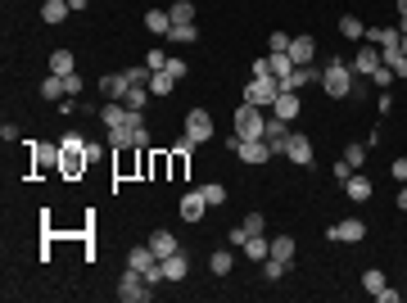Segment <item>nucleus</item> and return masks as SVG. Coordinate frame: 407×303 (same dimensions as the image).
<instances>
[{"label":"nucleus","mask_w":407,"mask_h":303,"mask_svg":"<svg viewBox=\"0 0 407 303\" xmlns=\"http://www.w3.org/2000/svg\"><path fill=\"white\" fill-rule=\"evenodd\" d=\"M145 100H150V87H131L122 104H127V109H145Z\"/></svg>","instance_id":"nucleus-39"},{"label":"nucleus","mask_w":407,"mask_h":303,"mask_svg":"<svg viewBox=\"0 0 407 303\" xmlns=\"http://www.w3.org/2000/svg\"><path fill=\"white\" fill-rule=\"evenodd\" d=\"M280 96V77H254L245 87V104H258V109H272Z\"/></svg>","instance_id":"nucleus-3"},{"label":"nucleus","mask_w":407,"mask_h":303,"mask_svg":"<svg viewBox=\"0 0 407 303\" xmlns=\"http://www.w3.org/2000/svg\"><path fill=\"white\" fill-rule=\"evenodd\" d=\"M150 249L159 254V262H163L168 254H177V249H182V245H177V236H172V231H154V236H150Z\"/></svg>","instance_id":"nucleus-20"},{"label":"nucleus","mask_w":407,"mask_h":303,"mask_svg":"<svg viewBox=\"0 0 407 303\" xmlns=\"http://www.w3.org/2000/svg\"><path fill=\"white\" fill-rule=\"evenodd\" d=\"M145 68H150V73H163V68H168V54H163L159 45H154V50L145 54Z\"/></svg>","instance_id":"nucleus-40"},{"label":"nucleus","mask_w":407,"mask_h":303,"mask_svg":"<svg viewBox=\"0 0 407 303\" xmlns=\"http://www.w3.org/2000/svg\"><path fill=\"white\" fill-rule=\"evenodd\" d=\"M285 136H289V122L272 113V118H267V127H263V141L272 145V154H285Z\"/></svg>","instance_id":"nucleus-10"},{"label":"nucleus","mask_w":407,"mask_h":303,"mask_svg":"<svg viewBox=\"0 0 407 303\" xmlns=\"http://www.w3.org/2000/svg\"><path fill=\"white\" fill-rule=\"evenodd\" d=\"M86 163H91V159H86V150H64V159H59V168H64V177H77V172L86 168Z\"/></svg>","instance_id":"nucleus-24"},{"label":"nucleus","mask_w":407,"mask_h":303,"mask_svg":"<svg viewBox=\"0 0 407 303\" xmlns=\"http://www.w3.org/2000/svg\"><path fill=\"white\" fill-rule=\"evenodd\" d=\"M272 113H276V118H285V122H294V118L303 113L299 91H280V96H276V104H272Z\"/></svg>","instance_id":"nucleus-11"},{"label":"nucleus","mask_w":407,"mask_h":303,"mask_svg":"<svg viewBox=\"0 0 407 303\" xmlns=\"http://www.w3.org/2000/svg\"><path fill=\"white\" fill-rule=\"evenodd\" d=\"M289 41H294L289 32H272V36H267V54H285V50H289Z\"/></svg>","instance_id":"nucleus-38"},{"label":"nucleus","mask_w":407,"mask_h":303,"mask_svg":"<svg viewBox=\"0 0 407 303\" xmlns=\"http://www.w3.org/2000/svg\"><path fill=\"white\" fill-rule=\"evenodd\" d=\"M199 190H204V199H208V208H213V204H226V186L208 181V186H199Z\"/></svg>","instance_id":"nucleus-37"},{"label":"nucleus","mask_w":407,"mask_h":303,"mask_svg":"<svg viewBox=\"0 0 407 303\" xmlns=\"http://www.w3.org/2000/svg\"><path fill=\"white\" fill-rule=\"evenodd\" d=\"M380 64H385V54H380V45H371V41H362V45H358V54H353V73L371 77Z\"/></svg>","instance_id":"nucleus-8"},{"label":"nucleus","mask_w":407,"mask_h":303,"mask_svg":"<svg viewBox=\"0 0 407 303\" xmlns=\"http://www.w3.org/2000/svg\"><path fill=\"white\" fill-rule=\"evenodd\" d=\"M68 14H73V10H68V0H45V5H41V19L50 23V27H54V23H64Z\"/></svg>","instance_id":"nucleus-25"},{"label":"nucleus","mask_w":407,"mask_h":303,"mask_svg":"<svg viewBox=\"0 0 407 303\" xmlns=\"http://www.w3.org/2000/svg\"><path fill=\"white\" fill-rule=\"evenodd\" d=\"M398 19H403V23H407V0H398Z\"/></svg>","instance_id":"nucleus-53"},{"label":"nucleus","mask_w":407,"mask_h":303,"mask_svg":"<svg viewBox=\"0 0 407 303\" xmlns=\"http://www.w3.org/2000/svg\"><path fill=\"white\" fill-rule=\"evenodd\" d=\"M389 172H394L398 181H407V159H394V168H389Z\"/></svg>","instance_id":"nucleus-50"},{"label":"nucleus","mask_w":407,"mask_h":303,"mask_svg":"<svg viewBox=\"0 0 407 303\" xmlns=\"http://www.w3.org/2000/svg\"><path fill=\"white\" fill-rule=\"evenodd\" d=\"M267 254H272V240H267V236H249V240H245V258L263 262Z\"/></svg>","instance_id":"nucleus-26"},{"label":"nucleus","mask_w":407,"mask_h":303,"mask_svg":"<svg viewBox=\"0 0 407 303\" xmlns=\"http://www.w3.org/2000/svg\"><path fill=\"white\" fill-rule=\"evenodd\" d=\"M385 54V64L394 68V77H407V54H403V45H398V50H380Z\"/></svg>","instance_id":"nucleus-32"},{"label":"nucleus","mask_w":407,"mask_h":303,"mask_svg":"<svg viewBox=\"0 0 407 303\" xmlns=\"http://www.w3.org/2000/svg\"><path fill=\"white\" fill-rule=\"evenodd\" d=\"M168 14H172V23H195V5H190V0H177Z\"/></svg>","instance_id":"nucleus-36"},{"label":"nucleus","mask_w":407,"mask_h":303,"mask_svg":"<svg viewBox=\"0 0 407 303\" xmlns=\"http://www.w3.org/2000/svg\"><path fill=\"white\" fill-rule=\"evenodd\" d=\"M59 145H64V150H86V136H77V131H68V136H64Z\"/></svg>","instance_id":"nucleus-47"},{"label":"nucleus","mask_w":407,"mask_h":303,"mask_svg":"<svg viewBox=\"0 0 407 303\" xmlns=\"http://www.w3.org/2000/svg\"><path fill=\"white\" fill-rule=\"evenodd\" d=\"M77 68V59H73V50H54L50 54V73H59V77H68Z\"/></svg>","instance_id":"nucleus-29"},{"label":"nucleus","mask_w":407,"mask_h":303,"mask_svg":"<svg viewBox=\"0 0 407 303\" xmlns=\"http://www.w3.org/2000/svg\"><path fill=\"white\" fill-rule=\"evenodd\" d=\"M100 122H104V127H127V104H122V100H109V104L100 109Z\"/></svg>","instance_id":"nucleus-19"},{"label":"nucleus","mask_w":407,"mask_h":303,"mask_svg":"<svg viewBox=\"0 0 407 303\" xmlns=\"http://www.w3.org/2000/svg\"><path fill=\"white\" fill-rule=\"evenodd\" d=\"M272 258L294 262V240H289V236H276V240H272Z\"/></svg>","instance_id":"nucleus-30"},{"label":"nucleus","mask_w":407,"mask_h":303,"mask_svg":"<svg viewBox=\"0 0 407 303\" xmlns=\"http://www.w3.org/2000/svg\"><path fill=\"white\" fill-rule=\"evenodd\" d=\"M371 45H380V50H398V45H403V32H398V27H371Z\"/></svg>","instance_id":"nucleus-18"},{"label":"nucleus","mask_w":407,"mask_h":303,"mask_svg":"<svg viewBox=\"0 0 407 303\" xmlns=\"http://www.w3.org/2000/svg\"><path fill=\"white\" fill-rule=\"evenodd\" d=\"M100 91H104V100H127L131 82H127V73H104L100 77Z\"/></svg>","instance_id":"nucleus-13"},{"label":"nucleus","mask_w":407,"mask_h":303,"mask_svg":"<svg viewBox=\"0 0 407 303\" xmlns=\"http://www.w3.org/2000/svg\"><path fill=\"white\" fill-rule=\"evenodd\" d=\"M168 41L172 45H190V41H199V27H195V23H172Z\"/></svg>","instance_id":"nucleus-22"},{"label":"nucleus","mask_w":407,"mask_h":303,"mask_svg":"<svg viewBox=\"0 0 407 303\" xmlns=\"http://www.w3.org/2000/svg\"><path fill=\"white\" fill-rule=\"evenodd\" d=\"M358 172V168H353V163H349V159H340V163H335V181H349V177H353Z\"/></svg>","instance_id":"nucleus-45"},{"label":"nucleus","mask_w":407,"mask_h":303,"mask_svg":"<svg viewBox=\"0 0 407 303\" xmlns=\"http://www.w3.org/2000/svg\"><path fill=\"white\" fill-rule=\"evenodd\" d=\"M172 87H177V77H168V73L150 77V96H172Z\"/></svg>","instance_id":"nucleus-34"},{"label":"nucleus","mask_w":407,"mask_h":303,"mask_svg":"<svg viewBox=\"0 0 407 303\" xmlns=\"http://www.w3.org/2000/svg\"><path fill=\"white\" fill-rule=\"evenodd\" d=\"M362 290L380 294V290H385V271H380V267H366V271H362Z\"/></svg>","instance_id":"nucleus-33"},{"label":"nucleus","mask_w":407,"mask_h":303,"mask_svg":"<svg viewBox=\"0 0 407 303\" xmlns=\"http://www.w3.org/2000/svg\"><path fill=\"white\" fill-rule=\"evenodd\" d=\"M163 276H168V281H186V276H190V262H186V254H182V249L163 258Z\"/></svg>","instance_id":"nucleus-16"},{"label":"nucleus","mask_w":407,"mask_h":303,"mask_svg":"<svg viewBox=\"0 0 407 303\" xmlns=\"http://www.w3.org/2000/svg\"><path fill=\"white\" fill-rule=\"evenodd\" d=\"M150 68H127V82H131V87H150Z\"/></svg>","instance_id":"nucleus-44"},{"label":"nucleus","mask_w":407,"mask_h":303,"mask_svg":"<svg viewBox=\"0 0 407 303\" xmlns=\"http://www.w3.org/2000/svg\"><path fill=\"white\" fill-rule=\"evenodd\" d=\"M240 227H245L249 236H263V227H267V217H263V213H249L245 222H240Z\"/></svg>","instance_id":"nucleus-42"},{"label":"nucleus","mask_w":407,"mask_h":303,"mask_svg":"<svg viewBox=\"0 0 407 303\" xmlns=\"http://www.w3.org/2000/svg\"><path fill=\"white\" fill-rule=\"evenodd\" d=\"M403 54H407V32H403Z\"/></svg>","instance_id":"nucleus-54"},{"label":"nucleus","mask_w":407,"mask_h":303,"mask_svg":"<svg viewBox=\"0 0 407 303\" xmlns=\"http://www.w3.org/2000/svg\"><path fill=\"white\" fill-rule=\"evenodd\" d=\"M208 267H213V276H226V271L236 267V254H226V249H217L213 258H208Z\"/></svg>","instance_id":"nucleus-31"},{"label":"nucleus","mask_w":407,"mask_h":303,"mask_svg":"<svg viewBox=\"0 0 407 303\" xmlns=\"http://www.w3.org/2000/svg\"><path fill=\"white\" fill-rule=\"evenodd\" d=\"M398 208H403V213H407V186H403V190H398Z\"/></svg>","instance_id":"nucleus-52"},{"label":"nucleus","mask_w":407,"mask_h":303,"mask_svg":"<svg viewBox=\"0 0 407 303\" xmlns=\"http://www.w3.org/2000/svg\"><path fill=\"white\" fill-rule=\"evenodd\" d=\"M371 82H375L380 91H389V82H394V68H389V64H380V68L371 73Z\"/></svg>","instance_id":"nucleus-43"},{"label":"nucleus","mask_w":407,"mask_h":303,"mask_svg":"<svg viewBox=\"0 0 407 303\" xmlns=\"http://www.w3.org/2000/svg\"><path fill=\"white\" fill-rule=\"evenodd\" d=\"M366 150H371V145H344V159L353 163V168H362V163H366Z\"/></svg>","instance_id":"nucleus-41"},{"label":"nucleus","mask_w":407,"mask_h":303,"mask_svg":"<svg viewBox=\"0 0 407 303\" xmlns=\"http://www.w3.org/2000/svg\"><path fill=\"white\" fill-rule=\"evenodd\" d=\"M231 145H236L240 163H249V168H263V163L272 159V145L267 141H240V136H231Z\"/></svg>","instance_id":"nucleus-6"},{"label":"nucleus","mask_w":407,"mask_h":303,"mask_svg":"<svg viewBox=\"0 0 407 303\" xmlns=\"http://www.w3.org/2000/svg\"><path fill=\"white\" fill-rule=\"evenodd\" d=\"M403 32H407V23H403Z\"/></svg>","instance_id":"nucleus-55"},{"label":"nucleus","mask_w":407,"mask_h":303,"mask_svg":"<svg viewBox=\"0 0 407 303\" xmlns=\"http://www.w3.org/2000/svg\"><path fill=\"white\" fill-rule=\"evenodd\" d=\"M86 5H91V0H68V10H73V14H82Z\"/></svg>","instance_id":"nucleus-51"},{"label":"nucleus","mask_w":407,"mask_h":303,"mask_svg":"<svg viewBox=\"0 0 407 303\" xmlns=\"http://www.w3.org/2000/svg\"><path fill=\"white\" fill-rule=\"evenodd\" d=\"M285 271H289V262L272 258V254H267V258H263V276H267V281H280V276H285Z\"/></svg>","instance_id":"nucleus-35"},{"label":"nucleus","mask_w":407,"mask_h":303,"mask_svg":"<svg viewBox=\"0 0 407 303\" xmlns=\"http://www.w3.org/2000/svg\"><path fill=\"white\" fill-rule=\"evenodd\" d=\"M285 159L299 163V168H308V163H312V141L303 136V131H289V136H285Z\"/></svg>","instance_id":"nucleus-9"},{"label":"nucleus","mask_w":407,"mask_h":303,"mask_svg":"<svg viewBox=\"0 0 407 303\" xmlns=\"http://www.w3.org/2000/svg\"><path fill=\"white\" fill-rule=\"evenodd\" d=\"M344 195L353 199V204H366V199H371V177H349V181H344Z\"/></svg>","instance_id":"nucleus-17"},{"label":"nucleus","mask_w":407,"mask_h":303,"mask_svg":"<svg viewBox=\"0 0 407 303\" xmlns=\"http://www.w3.org/2000/svg\"><path fill=\"white\" fill-rule=\"evenodd\" d=\"M213 113H208V109H190V113H186V136H190L195 145H204V141H213Z\"/></svg>","instance_id":"nucleus-5"},{"label":"nucleus","mask_w":407,"mask_h":303,"mask_svg":"<svg viewBox=\"0 0 407 303\" xmlns=\"http://www.w3.org/2000/svg\"><path fill=\"white\" fill-rule=\"evenodd\" d=\"M204 213H208V199H204V190H186V195H182V217H186V222H199Z\"/></svg>","instance_id":"nucleus-14"},{"label":"nucleus","mask_w":407,"mask_h":303,"mask_svg":"<svg viewBox=\"0 0 407 303\" xmlns=\"http://www.w3.org/2000/svg\"><path fill=\"white\" fill-rule=\"evenodd\" d=\"M285 54L294 59V64H312V59H317V41H312V36H294Z\"/></svg>","instance_id":"nucleus-15"},{"label":"nucleus","mask_w":407,"mask_h":303,"mask_svg":"<svg viewBox=\"0 0 407 303\" xmlns=\"http://www.w3.org/2000/svg\"><path fill=\"white\" fill-rule=\"evenodd\" d=\"M145 27H150L154 36H168L172 32V14L168 10H150V14H145Z\"/></svg>","instance_id":"nucleus-21"},{"label":"nucleus","mask_w":407,"mask_h":303,"mask_svg":"<svg viewBox=\"0 0 407 303\" xmlns=\"http://www.w3.org/2000/svg\"><path fill=\"white\" fill-rule=\"evenodd\" d=\"M362 236H366V227L358 217H344V222H335V227L326 231V240H335V245H358Z\"/></svg>","instance_id":"nucleus-7"},{"label":"nucleus","mask_w":407,"mask_h":303,"mask_svg":"<svg viewBox=\"0 0 407 303\" xmlns=\"http://www.w3.org/2000/svg\"><path fill=\"white\" fill-rule=\"evenodd\" d=\"M340 36H349V41H366V27H362V19H353V14H344V19H340Z\"/></svg>","instance_id":"nucleus-28"},{"label":"nucleus","mask_w":407,"mask_h":303,"mask_svg":"<svg viewBox=\"0 0 407 303\" xmlns=\"http://www.w3.org/2000/svg\"><path fill=\"white\" fill-rule=\"evenodd\" d=\"M322 91H326V96H335V100L353 96V68L340 64V59H331V64L322 68Z\"/></svg>","instance_id":"nucleus-1"},{"label":"nucleus","mask_w":407,"mask_h":303,"mask_svg":"<svg viewBox=\"0 0 407 303\" xmlns=\"http://www.w3.org/2000/svg\"><path fill=\"white\" fill-rule=\"evenodd\" d=\"M263 127H267V113L258 104H240L236 109V136L240 141H263Z\"/></svg>","instance_id":"nucleus-2"},{"label":"nucleus","mask_w":407,"mask_h":303,"mask_svg":"<svg viewBox=\"0 0 407 303\" xmlns=\"http://www.w3.org/2000/svg\"><path fill=\"white\" fill-rule=\"evenodd\" d=\"M375 299H380V303H398V299H403V294H398V290H389V285H385V290L375 294Z\"/></svg>","instance_id":"nucleus-49"},{"label":"nucleus","mask_w":407,"mask_h":303,"mask_svg":"<svg viewBox=\"0 0 407 303\" xmlns=\"http://www.w3.org/2000/svg\"><path fill=\"white\" fill-rule=\"evenodd\" d=\"M118 299L122 303H150L154 299V285H145V276H140L136 267H127V276L118 281Z\"/></svg>","instance_id":"nucleus-4"},{"label":"nucleus","mask_w":407,"mask_h":303,"mask_svg":"<svg viewBox=\"0 0 407 303\" xmlns=\"http://www.w3.org/2000/svg\"><path fill=\"white\" fill-rule=\"evenodd\" d=\"M64 87H68V100H77V96H82V77L68 73V77H64Z\"/></svg>","instance_id":"nucleus-46"},{"label":"nucleus","mask_w":407,"mask_h":303,"mask_svg":"<svg viewBox=\"0 0 407 303\" xmlns=\"http://www.w3.org/2000/svg\"><path fill=\"white\" fill-rule=\"evenodd\" d=\"M163 73H168V77H177V82H182V77H186V64H182V59H168V68H163Z\"/></svg>","instance_id":"nucleus-48"},{"label":"nucleus","mask_w":407,"mask_h":303,"mask_svg":"<svg viewBox=\"0 0 407 303\" xmlns=\"http://www.w3.org/2000/svg\"><path fill=\"white\" fill-rule=\"evenodd\" d=\"M64 159V145H32V172H45Z\"/></svg>","instance_id":"nucleus-12"},{"label":"nucleus","mask_w":407,"mask_h":303,"mask_svg":"<svg viewBox=\"0 0 407 303\" xmlns=\"http://www.w3.org/2000/svg\"><path fill=\"white\" fill-rule=\"evenodd\" d=\"M109 145L113 150H136V127H109Z\"/></svg>","instance_id":"nucleus-23"},{"label":"nucleus","mask_w":407,"mask_h":303,"mask_svg":"<svg viewBox=\"0 0 407 303\" xmlns=\"http://www.w3.org/2000/svg\"><path fill=\"white\" fill-rule=\"evenodd\" d=\"M41 96H45V100H68L64 77H59V73H45V82H41Z\"/></svg>","instance_id":"nucleus-27"}]
</instances>
